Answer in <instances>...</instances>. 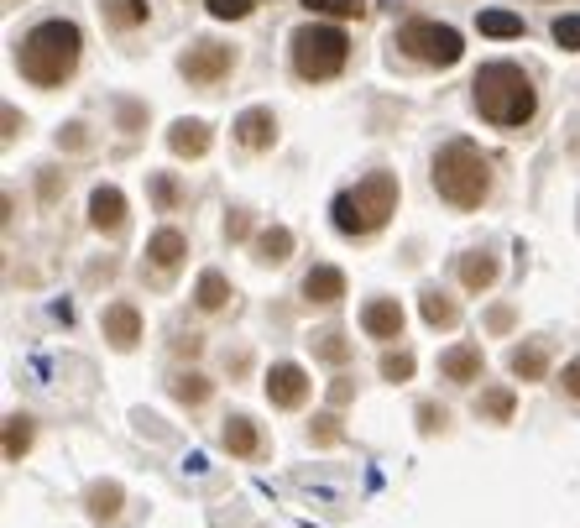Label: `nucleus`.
<instances>
[{
    "label": "nucleus",
    "instance_id": "23",
    "mask_svg": "<svg viewBox=\"0 0 580 528\" xmlns=\"http://www.w3.org/2000/svg\"><path fill=\"white\" fill-rule=\"evenodd\" d=\"M419 314H424L429 330H455L460 325V304H455L450 293H439V288H424L419 293Z\"/></svg>",
    "mask_w": 580,
    "mask_h": 528
},
{
    "label": "nucleus",
    "instance_id": "36",
    "mask_svg": "<svg viewBox=\"0 0 580 528\" xmlns=\"http://www.w3.org/2000/svg\"><path fill=\"white\" fill-rule=\"evenodd\" d=\"M251 11H257V0H210V16L215 21H241Z\"/></svg>",
    "mask_w": 580,
    "mask_h": 528
},
{
    "label": "nucleus",
    "instance_id": "30",
    "mask_svg": "<svg viewBox=\"0 0 580 528\" xmlns=\"http://www.w3.org/2000/svg\"><path fill=\"white\" fill-rule=\"evenodd\" d=\"M147 194H152L157 210H178V204H183V183L173 173H152L147 178Z\"/></svg>",
    "mask_w": 580,
    "mask_h": 528
},
{
    "label": "nucleus",
    "instance_id": "16",
    "mask_svg": "<svg viewBox=\"0 0 580 528\" xmlns=\"http://www.w3.org/2000/svg\"><path fill=\"white\" fill-rule=\"evenodd\" d=\"M298 293H304L309 304L330 309V304H340V298H345V272H340V267H330V262H319V267H309V272H304Z\"/></svg>",
    "mask_w": 580,
    "mask_h": 528
},
{
    "label": "nucleus",
    "instance_id": "40",
    "mask_svg": "<svg viewBox=\"0 0 580 528\" xmlns=\"http://www.w3.org/2000/svg\"><path fill=\"white\" fill-rule=\"evenodd\" d=\"M121 126H126V131H142V126H147V110L136 105V100H121Z\"/></svg>",
    "mask_w": 580,
    "mask_h": 528
},
{
    "label": "nucleus",
    "instance_id": "46",
    "mask_svg": "<svg viewBox=\"0 0 580 528\" xmlns=\"http://www.w3.org/2000/svg\"><path fill=\"white\" fill-rule=\"evenodd\" d=\"M575 157H580V126H575Z\"/></svg>",
    "mask_w": 580,
    "mask_h": 528
},
{
    "label": "nucleus",
    "instance_id": "4",
    "mask_svg": "<svg viewBox=\"0 0 580 528\" xmlns=\"http://www.w3.org/2000/svg\"><path fill=\"white\" fill-rule=\"evenodd\" d=\"M398 194H403V183H398V173H387V168L356 178L351 189H340L335 204H330L335 231H340V236H351V241L377 236L382 225L392 220V210H398Z\"/></svg>",
    "mask_w": 580,
    "mask_h": 528
},
{
    "label": "nucleus",
    "instance_id": "25",
    "mask_svg": "<svg viewBox=\"0 0 580 528\" xmlns=\"http://www.w3.org/2000/svg\"><path fill=\"white\" fill-rule=\"evenodd\" d=\"M100 16H105V27L131 32L147 21V0H100Z\"/></svg>",
    "mask_w": 580,
    "mask_h": 528
},
{
    "label": "nucleus",
    "instance_id": "38",
    "mask_svg": "<svg viewBox=\"0 0 580 528\" xmlns=\"http://www.w3.org/2000/svg\"><path fill=\"white\" fill-rule=\"evenodd\" d=\"M58 147H68V152H84V147H89V131H84V121H68V131H58Z\"/></svg>",
    "mask_w": 580,
    "mask_h": 528
},
{
    "label": "nucleus",
    "instance_id": "18",
    "mask_svg": "<svg viewBox=\"0 0 580 528\" xmlns=\"http://www.w3.org/2000/svg\"><path fill=\"white\" fill-rule=\"evenodd\" d=\"M183 257H189V236L173 231V225L152 231V241H147V267H152V272H173Z\"/></svg>",
    "mask_w": 580,
    "mask_h": 528
},
{
    "label": "nucleus",
    "instance_id": "10",
    "mask_svg": "<svg viewBox=\"0 0 580 528\" xmlns=\"http://www.w3.org/2000/svg\"><path fill=\"white\" fill-rule=\"evenodd\" d=\"M403 325H408V314H403L398 298H366L361 304V330L371 340H382V346H392V340L403 335Z\"/></svg>",
    "mask_w": 580,
    "mask_h": 528
},
{
    "label": "nucleus",
    "instance_id": "8",
    "mask_svg": "<svg viewBox=\"0 0 580 528\" xmlns=\"http://www.w3.org/2000/svg\"><path fill=\"white\" fill-rule=\"evenodd\" d=\"M262 387H267V403L272 408H304L309 403V372L298 361H272Z\"/></svg>",
    "mask_w": 580,
    "mask_h": 528
},
{
    "label": "nucleus",
    "instance_id": "15",
    "mask_svg": "<svg viewBox=\"0 0 580 528\" xmlns=\"http://www.w3.org/2000/svg\"><path fill=\"white\" fill-rule=\"evenodd\" d=\"M210 147H215L210 121L189 116V121H173V126H168V152H173V157H189V163H194V157H204Z\"/></svg>",
    "mask_w": 580,
    "mask_h": 528
},
{
    "label": "nucleus",
    "instance_id": "28",
    "mask_svg": "<svg viewBox=\"0 0 580 528\" xmlns=\"http://www.w3.org/2000/svg\"><path fill=\"white\" fill-rule=\"evenodd\" d=\"M32 434H37V424L27 419V413H11L6 419V461H21V455L32 450Z\"/></svg>",
    "mask_w": 580,
    "mask_h": 528
},
{
    "label": "nucleus",
    "instance_id": "35",
    "mask_svg": "<svg viewBox=\"0 0 580 528\" xmlns=\"http://www.w3.org/2000/svg\"><path fill=\"white\" fill-rule=\"evenodd\" d=\"M554 42H560L565 53H580V16H575V11L554 21Z\"/></svg>",
    "mask_w": 580,
    "mask_h": 528
},
{
    "label": "nucleus",
    "instance_id": "3",
    "mask_svg": "<svg viewBox=\"0 0 580 528\" xmlns=\"http://www.w3.org/2000/svg\"><path fill=\"white\" fill-rule=\"evenodd\" d=\"M429 183L445 204H455V210H481L486 194H492V157L476 142H466V136H455V142H445L434 152Z\"/></svg>",
    "mask_w": 580,
    "mask_h": 528
},
{
    "label": "nucleus",
    "instance_id": "5",
    "mask_svg": "<svg viewBox=\"0 0 580 528\" xmlns=\"http://www.w3.org/2000/svg\"><path fill=\"white\" fill-rule=\"evenodd\" d=\"M288 58H293V74L309 79V84H324L335 79L345 63H351V37L335 21H304V27H293L288 37Z\"/></svg>",
    "mask_w": 580,
    "mask_h": 528
},
{
    "label": "nucleus",
    "instance_id": "17",
    "mask_svg": "<svg viewBox=\"0 0 580 528\" xmlns=\"http://www.w3.org/2000/svg\"><path fill=\"white\" fill-rule=\"evenodd\" d=\"M460 283H466V293H486L497 278H502V262H497V251H460Z\"/></svg>",
    "mask_w": 580,
    "mask_h": 528
},
{
    "label": "nucleus",
    "instance_id": "12",
    "mask_svg": "<svg viewBox=\"0 0 580 528\" xmlns=\"http://www.w3.org/2000/svg\"><path fill=\"white\" fill-rule=\"evenodd\" d=\"M230 131H236V142H241L246 152H267V147H277V116H272L267 105H246Z\"/></svg>",
    "mask_w": 580,
    "mask_h": 528
},
{
    "label": "nucleus",
    "instance_id": "14",
    "mask_svg": "<svg viewBox=\"0 0 580 528\" xmlns=\"http://www.w3.org/2000/svg\"><path fill=\"white\" fill-rule=\"evenodd\" d=\"M220 445L236 455V461H257V455H262V429H257V419H251V413H230V419L220 424Z\"/></svg>",
    "mask_w": 580,
    "mask_h": 528
},
{
    "label": "nucleus",
    "instance_id": "37",
    "mask_svg": "<svg viewBox=\"0 0 580 528\" xmlns=\"http://www.w3.org/2000/svg\"><path fill=\"white\" fill-rule=\"evenodd\" d=\"M513 325H518V309L513 304H492V309H486V330H492V335H507Z\"/></svg>",
    "mask_w": 580,
    "mask_h": 528
},
{
    "label": "nucleus",
    "instance_id": "43",
    "mask_svg": "<svg viewBox=\"0 0 580 528\" xmlns=\"http://www.w3.org/2000/svg\"><path fill=\"white\" fill-rule=\"evenodd\" d=\"M560 382H565V398H580V356L565 366V372H560Z\"/></svg>",
    "mask_w": 580,
    "mask_h": 528
},
{
    "label": "nucleus",
    "instance_id": "20",
    "mask_svg": "<svg viewBox=\"0 0 580 528\" xmlns=\"http://www.w3.org/2000/svg\"><path fill=\"white\" fill-rule=\"evenodd\" d=\"M507 372H513L518 382H544L549 377V346H544V340L513 346V356H507Z\"/></svg>",
    "mask_w": 580,
    "mask_h": 528
},
{
    "label": "nucleus",
    "instance_id": "9",
    "mask_svg": "<svg viewBox=\"0 0 580 528\" xmlns=\"http://www.w3.org/2000/svg\"><path fill=\"white\" fill-rule=\"evenodd\" d=\"M100 330L115 351H136V340H142V309L131 304V298H115V304H105L100 314Z\"/></svg>",
    "mask_w": 580,
    "mask_h": 528
},
{
    "label": "nucleus",
    "instance_id": "39",
    "mask_svg": "<svg viewBox=\"0 0 580 528\" xmlns=\"http://www.w3.org/2000/svg\"><path fill=\"white\" fill-rule=\"evenodd\" d=\"M251 236V215L246 210H230L225 215V241H246Z\"/></svg>",
    "mask_w": 580,
    "mask_h": 528
},
{
    "label": "nucleus",
    "instance_id": "7",
    "mask_svg": "<svg viewBox=\"0 0 580 528\" xmlns=\"http://www.w3.org/2000/svg\"><path fill=\"white\" fill-rule=\"evenodd\" d=\"M178 68H183V79H189V84L210 89V84H220L230 68H236V48H230V42H194Z\"/></svg>",
    "mask_w": 580,
    "mask_h": 528
},
{
    "label": "nucleus",
    "instance_id": "22",
    "mask_svg": "<svg viewBox=\"0 0 580 528\" xmlns=\"http://www.w3.org/2000/svg\"><path fill=\"white\" fill-rule=\"evenodd\" d=\"M251 251H257V262L283 267L293 257V231H288V225H262V231L251 236Z\"/></svg>",
    "mask_w": 580,
    "mask_h": 528
},
{
    "label": "nucleus",
    "instance_id": "44",
    "mask_svg": "<svg viewBox=\"0 0 580 528\" xmlns=\"http://www.w3.org/2000/svg\"><path fill=\"white\" fill-rule=\"evenodd\" d=\"M16 131H27V116H16V105H6V142H16Z\"/></svg>",
    "mask_w": 580,
    "mask_h": 528
},
{
    "label": "nucleus",
    "instance_id": "26",
    "mask_svg": "<svg viewBox=\"0 0 580 528\" xmlns=\"http://www.w3.org/2000/svg\"><path fill=\"white\" fill-rule=\"evenodd\" d=\"M168 393L178 398V403H189V408H199V403H210V393H215V382L204 377V372H178V377H168Z\"/></svg>",
    "mask_w": 580,
    "mask_h": 528
},
{
    "label": "nucleus",
    "instance_id": "11",
    "mask_svg": "<svg viewBox=\"0 0 580 528\" xmlns=\"http://www.w3.org/2000/svg\"><path fill=\"white\" fill-rule=\"evenodd\" d=\"M126 220H131L126 194L115 189V183H100V189L89 194V225H95L100 236H121V231H126Z\"/></svg>",
    "mask_w": 580,
    "mask_h": 528
},
{
    "label": "nucleus",
    "instance_id": "34",
    "mask_svg": "<svg viewBox=\"0 0 580 528\" xmlns=\"http://www.w3.org/2000/svg\"><path fill=\"white\" fill-rule=\"evenodd\" d=\"M382 377L387 382H408L413 377V351H387L382 356Z\"/></svg>",
    "mask_w": 580,
    "mask_h": 528
},
{
    "label": "nucleus",
    "instance_id": "42",
    "mask_svg": "<svg viewBox=\"0 0 580 528\" xmlns=\"http://www.w3.org/2000/svg\"><path fill=\"white\" fill-rule=\"evenodd\" d=\"M351 393H356V382H351V377H335V382H330V408L351 403Z\"/></svg>",
    "mask_w": 580,
    "mask_h": 528
},
{
    "label": "nucleus",
    "instance_id": "21",
    "mask_svg": "<svg viewBox=\"0 0 580 528\" xmlns=\"http://www.w3.org/2000/svg\"><path fill=\"white\" fill-rule=\"evenodd\" d=\"M309 351H314V361H324V366H345V361L356 356L351 335H345L340 325H324V330H314V335H309Z\"/></svg>",
    "mask_w": 580,
    "mask_h": 528
},
{
    "label": "nucleus",
    "instance_id": "2",
    "mask_svg": "<svg viewBox=\"0 0 580 528\" xmlns=\"http://www.w3.org/2000/svg\"><path fill=\"white\" fill-rule=\"evenodd\" d=\"M471 100L481 110V121H492L502 131H523L533 116H539V89H533V74L523 63H481L471 79Z\"/></svg>",
    "mask_w": 580,
    "mask_h": 528
},
{
    "label": "nucleus",
    "instance_id": "27",
    "mask_svg": "<svg viewBox=\"0 0 580 528\" xmlns=\"http://www.w3.org/2000/svg\"><path fill=\"white\" fill-rule=\"evenodd\" d=\"M513 408H518L513 387H481V393H476V413H481V419H492V424H507V419H513Z\"/></svg>",
    "mask_w": 580,
    "mask_h": 528
},
{
    "label": "nucleus",
    "instance_id": "6",
    "mask_svg": "<svg viewBox=\"0 0 580 528\" xmlns=\"http://www.w3.org/2000/svg\"><path fill=\"white\" fill-rule=\"evenodd\" d=\"M392 42H398L403 58L429 63V68H450V63H460V53H466V42H460L455 27H445V21H424V16L403 21V27L392 32Z\"/></svg>",
    "mask_w": 580,
    "mask_h": 528
},
{
    "label": "nucleus",
    "instance_id": "33",
    "mask_svg": "<svg viewBox=\"0 0 580 528\" xmlns=\"http://www.w3.org/2000/svg\"><path fill=\"white\" fill-rule=\"evenodd\" d=\"M413 413H419V434H445L450 429V408L445 403H419Z\"/></svg>",
    "mask_w": 580,
    "mask_h": 528
},
{
    "label": "nucleus",
    "instance_id": "32",
    "mask_svg": "<svg viewBox=\"0 0 580 528\" xmlns=\"http://www.w3.org/2000/svg\"><path fill=\"white\" fill-rule=\"evenodd\" d=\"M314 16H335V21H351V16H366L361 0H304Z\"/></svg>",
    "mask_w": 580,
    "mask_h": 528
},
{
    "label": "nucleus",
    "instance_id": "29",
    "mask_svg": "<svg viewBox=\"0 0 580 528\" xmlns=\"http://www.w3.org/2000/svg\"><path fill=\"white\" fill-rule=\"evenodd\" d=\"M309 445H314V450H335V445H345L340 413H319V419L309 424Z\"/></svg>",
    "mask_w": 580,
    "mask_h": 528
},
{
    "label": "nucleus",
    "instance_id": "19",
    "mask_svg": "<svg viewBox=\"0 0 580 528\" xmlns=\"http://www.w3.org/2000/svg\"><path fill=\"white\" fill-rule=\"evenodd\" d=\"M126 508V492H121V481H89V492H84V513L95 518V523H115Z\"/></svg>",
    "mask_w": 580,
    "mask_h": 528
},
{
    "label": "nucleus",
    "instance_id": "13",
    "mask_svg": "<svg viewBox=\"0 0 580 528\" xmlns=\"http://www.w3.org/2000/svg\"><path fill=\"white\" fill-rule=\"evenodd\" d=\"M481 372H486V356H481V346H476V340H460V346L439 351V377H445V382H455V387H471Z\"/></svg>",
    "mask_w": 580,
    "mask_h": 528
},
{
    "label": "nucleus",
    "instance_id": "1",
    "mask_svg": "<svg viewBox=\"0 0 580 528\" xmlns=\"http://www.w3.org/2000/svg\"><path fill=\"white\" fill-rule=\"evenodd\" d=\"M79 53H84V37H79L74 21H63V16H48V21H37L32 32L16 37V68H21V79L37 84V89H58V84L74 79Z\"/></svg>",
    "mask_w": 580,
    "mask_h": 528
},
{
    "label": "nucleus",
    "instance_id": "41",
    "mask_svg": "<svg viewBox=\"0 0 580 528\" xmlns=\"http://www.w3.org/2000/svg\"><path fill=\"white\" fill-rule=\"evenodd\" d=\"M199 351H204V335H173V356H189L194 361Z\"/></svg>",
    "mask_w": 580,
    "mask_h": 528
},
{
    "label": "nucleus",
    "instance_id": "31",
    "mask_svg": "<svg viewBox=\"0 0 580 528\" xmlns=\"http://www.w3.org/2000/svg\"><path fill=\"white\" fill-rule=\"evenodd\" d=\"M476 27L486 37H523V16H513V11H481Z\"/></svg>",
    "mask_w": 580,
    "mask_h": 528
},
{
    "label": "nucleus",
    "instance_id": "24",
    "mask_svg": "<svg viewBox=\"0 0 580 528\" xmlns=\"http://www.w3.org/2000/svg\"><path fill=\"white\" fill-rule=\"evenodd\" d=\"M230 293H236V288L225 283V272L204 267V272H199V283H194V304H199L204 314H220V309L230 304Z\"/></svg>",
    "mask_w": 580,
    "mask_h": 528
},
{
    "label": "nucleus",
    "instance_id": "45",
    "mask_svg": "<svg viewBox=\"0 0 580 528\" xmlns=\"http://www.w3.org/2000/svg\"><path fill=\"white\" fill-rule=\"evenodd\" d=\"M37 189H42V199H58V189H63V178L48 168V173H42V183H37Z\"/></svg>",
    "mask_w": 580,
    "mask_h": 528
}]
</instances>
